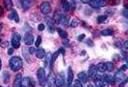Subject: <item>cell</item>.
I'll return each instance as SVG.
<instances>
[{"label": "cell", "mask_w": 128, "mask_h": 87, "mask_svg": "<svg viewBox=\"0 0 128 87\" xmlns=\"http://www.w3.org/2000/svg\"><path fill=\"white\" fill-rule=\"evenodd\" d=\"M46 21H47V24H48V27H49V30L51 33H53L54 32V29H55V27H54V23L52 22L51 19L49 18H46Z\"/></svg>", "instance_id": "obj_26"}, {"label": "cell", "mask_w": 128, "mask_h": 87, "mask_svg": "<svg viewBox=\"0 0 128 87\" xmlns=\"http://www.w3.org/2000/svg\"><path fill=\"white\" fill-rule=\"evenodd\" d=\"M22 75L21 74H17L15 76V79H14V87H19L22 84Z\"/></svg>", "instance_id": "obj_14"}, {"label": "cell", "mask_w": 128, "mask_h": 87, "mask_svg": "<svg viewBox=\"0 0 128 87\" xmlns=\"http://www.w3.org/2000/svg\"><path fill=\"white\" fill-rule=\"evenodd\" d=\"M64 73L61 72L60 74H58V76L55 78V85L57 87H62L64 85Z\"/></svg>", "instance_id": "obj_4"}, {"label": "cell", "mask_w": 128, "mask_h": 87, "mask_svg": "<svg viewBox=\"0 0 128 87\" xmlns=\"http://www.w3.org/2000/svg\"><path fill=\"white\" fill-rule=\"evenodd\" d=\"M30 82H31V80L29 78H23L22 79V85L24 87H29Z\"/></svg>", "instance_id": "obj_27"}, {"label": "cell", "mask_w": 128, "mask_h": 87, "mask_svg": "<svg viewBox=\"0 0 128 87\" xmlns=\"http://www.w3.org/2000/svg\"><path fill=\"white\" fill-rule=\"evenodd\" d=\"M96 69H95V66L94 65H90L89 67V71H88V77L89 78H91V79H93L94 78V76L96 75Z\"/></svg>", "instance_id": "obj_13"}, {"label": "cell", "mask_w": 128, "mask_h": 87, "mask_svg": "<svg viewBox=\"0 0 128 87\" xmlns=\"http://www.w3.org/2000/svg\"><path fill=\"white\" fill-rule=\"evenodd\" d=\"M105 1H100V0H90L89 5L93 8H101L104 6Z\"/></svg>", "instance_id": "obj_8"}, {"label": "cell", "mask_w": 128, "mask_h": 87, "mask_svg": "<svg viewBox=\"0 0 128 87\" xmlns=\"http://www.w3.org/2000/svg\"><path fill=\"white\" fill-rule=\"evenodd\" d=\"M28 52H29V54H30V55H33V54H35L36 48H35V47H30V48H29V50H28Z\"/></svg>", "instance_id": "obj_34"}, {"label": "cell", "mask_w": 128, "mask_h": 87, "mask_svg": "<svg viewBox=\"0 0 128 87\" xmlns=\"http://www.w3.org/2000/svg\"><path fill=\"white\" fill-rule=\"evenodd\" d=\"M105 65H106V71H108V72H112L114 70V64H113V62L108 61V62L105 63Z\"/></svg>", "instance_id": "obj_24"}, {"label": "cell", "mask_w": 128, "mask_h": 87, "mask_svg": "<svg viewBox=\"0 0 128 87\" xmlns=\"http://www.w3.org/2000/svg\"><path fill=\"white\" fill-rule=\"evenodd\" d=\"M103 80H105L106 82H108L109 84H112V85H115L116 84V80H115L114 77L110 76V75H106L103 77Z\"/></svg>", "instance_id": "obj_17"}, {"label": "cell", "mask_w": 128, "mask_h": 87, "mask_svg": "<svg viewBox=\"0 0 128 87\" xmlns=\"http://www.w3.org/2000/svg\"><path fill=\"white\" fill-rule=\"evenodd\" d=\"M58 56H59V52H55L54 54H52V56H51V59H50V62H49V65L50 67L53 65L54 63H55V61H56V59H57Z\"/></svg>", "instance_id": "obj_21"}, {"label": "cell", "mask_w": 128, "mask_h": 87, "mask_svg": "<svg viewBox=\"0 0 128 87\" xmlns=\"http://www.w3.org/2000/svg\"><path fill=\"white\" fill-rule=\"evenodd\" d=\"M95 69H96V71H98V72L104 73L106 71V65H105L104 62H100V63H98L97 65L95 66Z\"/></svg>", "instance_id": "obj_18"}, {"label": "cell", "mask_w": 128, "mask_h": 87, "mask_svg": "<svg viewBox=\"0 0 128 87\" xmlns=\"http://www.w3.org/2000/svg\"><path fill=\"white\" fill-rule=\"evenodd\" d=\"M37 76H38V80H39V83L42 87H44L46 85V74H45V70L44 68H40L37 72Z\"/></svg>", "instance_id": "obj_2"}, {"label": "cell", "mask_w": 128, "mask_h": 87, "mask_svg": "<svg viewBox=\"0 0 128 87\" xmlns=\"http://www.w3.org/2000/svg\"><path fill=\"white\" fill-rule=\"evenodd\" d=\"M20 42H21V36L19 34H14L12 36L11 39V44L14 49H18L20 47Z\"/></svg>", "instance_id": "obj_3"}, {"label": "cell", "mask_w": 128, "mask_h": 87, "mask_svg": "<svg viewBox=\"0 0 128 87\" xmlns=\"http://www.w3.org/2000/svg\"><path fill=\"white\" fill-rule=\"evenodd\" d=\"M21 4L25 10H28L32 6V1L31 0H21Z\"/></svg>", "instance_id": "obj_20"}, {"label": "cell", "mask_w": 128, "mask_h": 87, "mask_svg": "<svg viewBox=\"0 0 128 87\" xmlns=\"http://www.w3.org/2000/svg\"><path fill=\"white\" fill-rule=\"evenodd\" d=\"M58 52H59V54H62V55H64V48H60V49L58 50Z\"/></svg>", "instance_id": "obj_42"}, {"label": "cell", "mask_w": 128, "mask_h": 87, "mask_svg": "<svg viewBox=\"0 0 128 87\" xmlns=\"http://www.w3.org/2000/svg\"><path fill=\"white\" fill-rule=\"evenodd\" d=\"M114 79L116 81L121 82L124 79H126V76H125V74H124L123 71H118V72L116 73V75L114 76Z\"/></svg>", "instance_id": "obj_10"}, {"label": "cell", "mask_w": 128, "mask_h": 87, "mask_svg": "<svg viewBox=\"0 0 128 87\" xmlns=\"http://www.w3.org/2000/svg\"><path fill=\"white\" fill-rule=\"evenodd\" d=\"M82 2H83V3H89L90 0H82Z\"/></svg>", "instance_id": "obj_46"}, {"label": "cell", "mask_w": 128, "mask_h": 87, "mask_svg": "<svg viewBox=\"0 0 128 87\" xmlns=\"http://www.w3.org/2000/svg\"><path fill=\"white\" fill-rule=\"evenodd\" d=\"M72 82H73V87H83V83L80 80H76L74 81H72Z\"/></svg>", "instance_id": "obj_29"}, {"label": "cell", "mask_w": 128, "mask_h": 87, "mask_svg": "<svg viewBox=\"0 0 128 87\" xmlns=\"http://www.w3.org/2000/svg\"><path fill=\"white\" fill-rule=\"evenodd\" d=\"M86 35L85 34H82V35H80V36H78V37H77V39H78V41H82V40H84V38H85Z\"/></svg>", "instance_id": "obj_35"}, {"label": "cell", "mask_w": 128, "mask_h": 87, "mask_svg": "<svg viewBox=\"0 0 128 87\" xmlns=\"http://www.w3.org/2000/svg\"><path fill=\"white\" fill-rule=\"evenodd\" d=\"M24 43L26 45H28V46L34 43V36H33L32 34H30V33L25 34V36H24Z\"/></svg>", "instance_id": "obj_9"}, {"label": "cell", "mask_w": 128, "mask_h": 87, "mask_svg": "<svg viewBox=\"0 0 128 87\" xmlns=\"http://www.w3.org/2000/svg\"><path fill=\"white\" fill-rule=\"evenodd\" d=\"M122 14H123V15H124V16L127 18V17H128V11H127V9H124V10L122 11Z\"/></svg>", "instance_id": "obj_39"}, {"label": "cell", "mask_w": 128, "mask_h": 87, "mask_svg": "<svg viewBox=\"0 0 128 87\" xmlns=\"http://www.w3.org/2000/svg\"><path fill=\"white\" fill-rule=\"evenodd\" d=\"M36 57L39 58V59H43L45 57V51L43 48H39L37 51H36Z\"/></svg>", "instance_id": "obj_15"}, {"label": "cell", "mask_w": 128, "mask_h": 87, "mask_svg": "<svg viewBox=\"0 0 128 87\" xmlns=\"http://www.w3.org/2000/svg\"><path fill=\"white\" fill-rule=\"evenodd\" d=\"M86 43H87L88 46H91V47H93V40H92V39H88V40L86 41Z\"/></svg>", "instance_id": "obj_38"}, {"label": "cell", "mask_w": 128, "mask_h": 87, "mask_svg": "<svg viewBox=\"0 0 128 87\" xmlns=\"http://www.w3.org/2000/svg\"><path fill=\"white\" fill-rule=\"evenodd\" d=\"M78 26V20L77 19H72L70 21V27H72V28H76Z\"/></svg>", "instance_id": "obj_30"}, {"label": "cell", "mask_w": 128, "mask_h": 87, "mask_svg": "<svg viewBox=\"0 0 128 87\" xmlns=\"http://www.w3.org/2000/svg\"><path fill=\"white\" fill-rule=\"evenodd\" d=\"M88 87H94L93 85V84H91V83H90V84H89V85H88Z\"/></svg>", "instance_id": "obj_49"}, {"label": "cell", "mask_w": 128, "mask_h": 87, "mask_svg": "<svg viewBox=\"0 0 128 87\" xmlns=\"http://www.w3.org/2000/svg\"><path fill=\"white\" fill-rule=\"evenodd\" d=\"M113 34H114V32H113V30H111V29H105L101 32V35H102L103 36H112Z\"/></svg>", "instance_id": "obj_23"}, {"label": "cell", "mask_w": 128, "mask_h": 87, "mask_svg": "<svg viewBox=\"0 0 128 87\" xmlns=\"http://www.w3.org/2000/svg\"><path fill=\"white\" fill-rule=\"evenodd\" d=\"M71 1H75V0H71Z\"/></svg>", "instance_id": "obj_50"}, {"label": "cell", "mask_w": 128, "mask_h": 87, "mask_svg": "<svg viewBox=\"0 0 128 87\" xmlns=\"http://www.w3.org/2000/svg\"><path fill=\"white\" fill-rule=\"evenodd\" d=\"M122 47L124 48V50H126V49L128 48V41L127 40H125V41H124V43H123V45H122Z\"/></svg>", "instance_id": "obj_40"}, {"label": "cell", "mask_w": 128, "mask_h": 87, "mask_svg": "<svg viewBox=\"0 0 128 87\" xmlns=\"http://www.w3.org/2000/svg\"><path fill=\"white\" fill-rule=\"evenodd\" d=\"M9 65L11 70L16 72L22 67V59L19 57H13L9 60Z\"/></svg>", "instance_id": "obj_1"}, {"label": "cell", "mask_w": 128, "mask_h": 87, "mask_svg": "<svg viewBox=\"0 0 128 87\" xmlns=\"http://www.w3.org/2000/svg\"><path fill=\"white\" fill-rule=\"evenodd\" d=\"M57 31H58V34H59V36H61L63 39L67 37V33H66V31H64V30L63 29H58Z\"/></svg>", "instance_id": "obj_22"}, {"label": "cell", "mask_w": 128, "mask_h": 87, "mask_svg": "<svg viewBox=\"0 0 128 87\" xmlns=\"http://www.w3.org/2000/svg\"><path fill=\"white\" fill-rule=\"evenodd\" d=\"M78 80H80L82 83H86L88 81V75L85 72H80L78 74Z\"/></svg>", "instance_id": "obj_16"}, {"label": "cell", "mask_w": 128, "mask_h": 87, "mask_svg": "<svg viewBox=\"0 0 128 87\" xmlns=\"http://www.w3.org/2000/svg\"><path fill=\"white\" fill-rule=\"evenodd\" d=\"M9 19H11V20H14L16 23H18V22H19L18 15H17V13H16V11H15V10H14V9H12V10H11V13H10V15H9Z\"/></svg>", "instance_id": "obj_11"}, {"label": "cell", "mask_w": 128, "mask_h": 87, "mask_svg": "<svg viewBox=\"0 0 128 87\" xmlns=\"http://www.w3.org/2000/svg\"><path fill=\"white\" fill-rule=\"evenodd\" d=\"M41 42H42V36H39L37 37V40H36V47H39L40 45H41Z\"/></svg>", "instance_id": "obj_32"}, {"label": "cell", "mask_w": 128, "mask_h": 87, "mask_svg": "<svg viewBox=\"0 0 128 87\" xmlns=\"http://www.w3.org/2000/svg\"><path fill=\"white\" fill-rule=\"evenodd\" d=\"M107 20V15H100L97 17V19H96V21L97 23H103V22H105Z\"/></svg>", "instance_id": "obj_28"}, {"label": "cell", "mask_w": 128, "mask_h": 87, "mask_svg": "<svg viewBox=\"0 0 128 87\" xmlns=\"http://www.w3.org/2000/svg\"><path fill=\"white\" fill-rule=\"evenodd\" d=\"M8 44H9V43H8V42H5V43H3V44H2V46H3V47H7V46H8Z\"/></svg>", "instance_id": "obj_45"}, {"label": "cell", "mask_w": 128, "mask_h": 87, "mask_svg": "<svg viewBox=\"0 0 128 87\" xmlns=\"http://www.w3.org/2000/svg\"><path fill=\"white\" fill-rule=\"evenodd\" d=\"M56 19H57L58 23H60L61 25H63L64 27H67L69 25L68 16H66V15H56Z\"/></svg>", "instance_id": "obj_6"}, {"label": "cell", "mask_w": 128, "mask_h": 87, "mask_svg": "<svg viewBox=\"0 0 128 87\" xmlns=\"http://www.w3.org/2000/svg\"><path fill=\"white\" fill-rule=\"evenodd\" d=\"M22 54L24 55V57H25V58H26V60L28 61L30 58H29V57L27 56V55H26V49H25V48H23V49H22Z\"/></svg>", "instance_id": "obj_36"}, {"label": "cell", "mask_w": 128, "mask_h": 87, "mask_svg": "<svg viewBox=\"0 0 128 87\" xmlns=\"http://www.w3.org/2000/svg\"><path fill=\"white\" fill-rule=\"evenodd\" d=\"M55 74L54 72H51L49 73L48 77L46 78V84L48 87H55Z\"/></svg>", "instance_id": "obj_7"}, {"label": "cell", "mask_w": 128, "mask_h": 87, "mask_svg": "<svg viewBox=\"0 0 128 87\" xmlns=\"http://www.w3.org/2000/svg\"><path fill=\"white\" fill-rule=\"evenodd\" d=\"M44 28H45V26H44V24L43 23H41V24H39V26H38V30L39 31H43L44 30Z\"/></svg>", "instance_id": "obj_33"}, {"label": "cell", "mask_w": 128, "mask_h": 87, "mask_svg": "<svg viewBox=\"0 0 128 87\" xmlns=\"http://www.w3.org/2000/svg\"><path fill=\"white\" fill-rule=\"evenodd\" d=\"M121 71H123V72L126 71V70H127V65H126V64H123V65L121 67Z\"/></svg>", "instance_id": "obj_41"}, {"label": "cell", "mask_w": 128, "mask_h": 87, "mask_svg": "<svg viewBox=\"0 0 128 87\" xmlns=\"http://www.w3.org/2000/svg\"><path fill=\"white\" fill-rule=\"evenodd\" d=\"M0 87H3V86H0Z\"/></svg>", "instance_id": "obj_51"}, {"label": "cell", "mask_w": 128, "mask_h": 87, "mask_svg": "<svg viewBox=\"0 0 128 87\" xmlns=\"http://www.w3.org/2000/svg\"><path fill=\"white\" fill-rule=\"evenodd\" d=\"M40 9H41V12L43 15H48L51 12V6H50L49 2H46V1H44L41 4Z\"/></svg>", "instance_id": "obj_5"}, {"label": "cell", "mask_w": 128, "mask_h": 87, "mask_svg": "<svg viewBox=\"0 0 128 87\" xmlns=\"http://www.w3.org/2000/svg\"><path fill=\"white\" fill-rule=\"evenodd\" d=\"M121 83H120V85H119V86L123 87L125 84H126V83H127V79H124V80H122V81H121Z\"/></svg>", "instance_id": "obj_37"}, {"label": "cell", "mask_w": 128, "mask_h": 87, "mask_svg": "<svg viewBox=\"0 0 128 87\" xmlns=\"http://www.w3.org/2000/svg\"><path fill=\"white\" fill-rule=\"evenodd\" d=\"M61 5H62V8L64 12H68L69 9H70V4L67 2V0H62L61 2Z\"/></svg>", "instance_id": "obj_19"}, {"label": "cell", "mask_w": 128, "mask_h": 87, "mask_svg": "<svg viewBox=\"0 0 128 87\" xmlns=\"http://www.w3.org/2000/svg\"><path fill=\"white\" fill-rule=\"evenodd\" d=\"M4 4H5V7L8 10H12L13 9V2L12 0H4Z\"/></svg>", "instance_id": "obj_25"}, {"label": "cell", "mask_w": 128, "mask_h": 87, "mask_svg": "<svg viewBox=\"0 0 128 87\" xmlns=\"http://www.w3.org/2000/svg\"><path fill=\"white\" fill-rule=\"evenodd\" d=\"M9 79H10V75H9V73L8 72L3 73V80H4V81H5L6 83L9 81Z\"/></svg>", "instance_id": "obj_31"}, {"label": "cell", "mask_w": 128, "mask_h": 87, "mask_svg": "<svg viewBox=\"0 0 128 87\" xmlns=\"http://www.w3.org/2000/svg\"><path fill=\"white\" fill-rule=\"evenodd\" d=\"M73 81V72H72V69L70 67H68L67 69V80H66V85L69 86Z\"/></svg>", "instance_id": "obj_12"}, {"label": "cell", "mask_w": 128, "mask_h": 87, "mask_svg": "<svg viewBox=\"0 0 128 87\" xmlns=\"http://www.w3.org/2000/svg\"><path fill=\"white\" fill-rule=\"evenodd\" d=\"M2 28H3V25L0 24V33H1V31H2Z\"/></svg>", "instance_id": "obj_47"}, {"label": "cell", "mask_w": 128, "mask_h": 87, "mask_svg": "<svg viewBox=\"0 0 128 87\" xmlns=\"http://www.w3.org/2000/svg\"><path fill=\"white\" fill-rule=\"evenodd\" d=\"M1 67H2V61H1V58H0V70H1Z\"/></svg>", "instance_id": "obj_48"}, {"label": "cell", "mask_w": 128, "mask_h": 87, "mask_svg": "<svg viewBox=\"0 0 128 87\" xmlns=\"http://www.w3.org/2000/svg\"><path fill=\"white\" fill-rule=\"evenodd\" d=\"M13 53H14V48H10L8 50V55H13Z\"/></svg>", "instance_id": "obj_43"}, {"label": "cell", "mask_w": 128, "mask_h": 87, "mask_svg": "<svg viewBox=\"0 0 128 87\" xmlns=\"http://www.w3.org/2000/svg\"><path fill=\"white\" fill-rule=\"evenodd\" d=\"M3 15V7L2 6H0V16Z\"/></svg>", "instance_id": "obj_44"}]
</instances>
